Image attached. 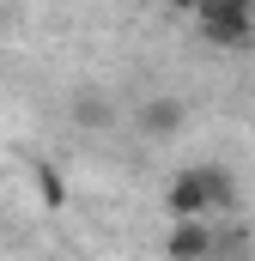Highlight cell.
<instances>
[{
	"label": "cell",
	"mask_w": 255,
	"mask_h": 261,
	"mask_svg": "<svg viewBox=\"0 0 255 261\" xmlns=\"http://www.w3.org/2000/svg\"><path fill=\"white\" fill-rule=\"evenodd\" d=\"M194 24L213 49H243L255 37V6L249 0H207V6H194Z\"/></svg>",
	"instance_id": "7a4b0ae2"
},
{
	"label": "cell",
	"mask_w": 255,
	"mask_h": 261,
	"mask_svg": "<svg viewBox=\"0 0 255 261\" xmlns=\"http://www.w3.org/2000/svg\"><path fill=\"white\" fill-rule=\"evenodd\" d=\"M140 128L152 134V140L176 134L183 128V103H176V97H146V103H140Z\"/></svg>",
	"instance_id": "277c9868"
},
{
	"label": "cell",
	"mask_w": 255,
	"mask_h": 261,
	"mask_svg": "<svg viewBox=\"0 0 255 261\" xmlns=\"http://www.w3.org/2000/svg\"><path fill=\"white\" fill-rule=\"evenodd\" d=\"M219 249V237L200 225V219H189V225H170V237H164V255L170 261H207Z\"/></svg>",
	"instance_id": "3957f363"
},
{
	"label": "cell",
	"mask_w": 255,
	"mask_h": 261,
	"mask_svg": "<svg viewBox=\"0 0 255 261\" xmlns=\"http://www.w3.org/2000/svg\"><path fill=\"white\" fill-rule=\"evenodd\" d=\"M73 122H79V128H110V122H116V103H110L104 91H79V97H73Z\"/></svg>",
	"instance_id": "5b68a950"
},
{
	"label": "cell",
	"mask_w": 255,
	"mask_h": 261,
	"mask_svg": "<svg viewBox=\"0 0 255 261\" xmlns=\"http://www.w3.org/2000/svg\"><path fill=\"white\" fill-rule=\"evenodd\" d=\"M231 189H237V182H231V170H219V164L176 170L170 189H164V213H170V225H189L207 206H231Z\"/></svg>",
	"instance_id": "6da1fadb"
},
{
	"label": "cell",
	"mask_w": 255,
	"mask_h": 261,
	"mask_svg": "<svg viewBox=\"0 0 255 261\" xmlns=\"http://www.w3.org/2000/svg\"><path fill=\"white\" fill-rule=\"evenodd\" d=\"M31 176H37V200H43V206H61L67 200V182H61L55 164H31Z\"/></svg>",
	"instance_id": "8992f818"
}]
</instances>
